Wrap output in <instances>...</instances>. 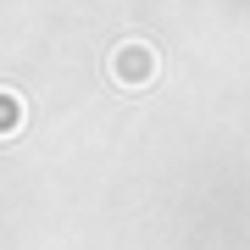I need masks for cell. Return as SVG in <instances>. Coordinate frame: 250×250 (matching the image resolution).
Wrapping results in <instances>:
<instances>
[{
    "label": "cell",
    "instance_id": "obj_1",
    "mask_svg": "<svg viewBox=\"0 0 250 250\" xmlns=\"http://www.w3.org/2000/svg\"><path fill=\"white\" fill-rule=\"evenodd\" d=\"M111 72L123 83H150V72H156V56L139 45V39H128V45H117L111 50Z\"/></svg>",
    "mask_w": 250,
    "mask_h": 250
},
{
    "label": "cell",
    "instance_id": "obj_2",
    "mask_svg": "<svg viewBox=\"0 0 250 250\" xmlns=\"http://www.w3.org/2000/svg\"><path fill=\"white\" fill-rule=\"evenodd\" d=\"M22 128V100L11 89H0V134H17Z\"/></svg>",
    "mask_w": 250,
    "mask_h": 250
}]
</instances>
